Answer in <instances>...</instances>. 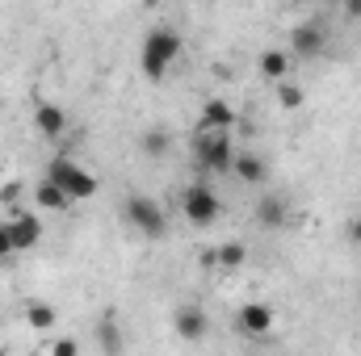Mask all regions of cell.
<instances>
[{"instance_id": "obj_13", "label": "cell", "mask_w": 361, "mask_h": 356, "mask_svg": "<svg viewBox=\"0 0 361 356\" xmlns=\"http://www.w3.org/2000/svg\"><path fill=\"white\" fill-rule=\"evenodd\" d=\"M34 205H38V210H47V214H59V210H68V205H72V197H68V193H63L51 177H42L38 184H34Z\"/></svg>"}, {"instance_id": "obj_22", "label": "cell", "mask_w": 361, "mask_h": 356, "mask_svg": "<svg viewBox=\"0 0 361 356\" xmlns=\"http://www.w3.org/2000/svg\"><path fill=\"white\" fill-rule=\"evenodd\" d=\"M17 248H13V235H8V222H0V260H13Z\"/></svg>"}, {"instance_id": "obj_26", "label": "cell", "mask_w": 361, "mask_h": 356, "mask_svg": "<svg viewBox=\"0 0 361 356\" xmlns=\"http://www.w3.org/2000/svg\"><path fill=\"white\" fill-rule=\"evenodd\" d=\"M294 4H307V0H294Z\"/></svg>"}, {"instance_id": "obj_7", "label": "cell", "mask_w": 361, "mask_h": 356, "mask_svg": "<svg viewBox=\"0 0 361 356\" xmlns=\"http://www.w3.org/2000/svg\"><path fill=\"white\" fill-rule=\"evenodd\" d=\"M4 222H8V235H13V248H17V252H34V248L42 243V222H38V214L13 210V218H4Z\"/></svg>"}, {"instance_id": "obj_19", "label": "cell", "mask_w": 361, "mask_h": 356, "mask_svg": "<svg viewBox=\"0 0 361 356\" xmlns=\"http://www.w3.org/2000/svg\"><path fill=\"white\" fill-rule=\"evenodd\" d=\"M302 101H307V92L298 89L290 76H286V80H277V105H281V109H302Z\"/></svg>"}, {"instance_id": "obj_3", "label": "cell", "mask_w": 361, "mask_h": 356, "mask_svg": "<svg viewBox=\"0 0 361 356\" xmlns=\"http://www.w3.org/2000/svg\"><path fill=\"white\" fill-rule=\"evenodd\" d=\"M193 155H197V168L202 172H231V160H235V143H231V130H197L193 139Z\"/></svg>"}, {"instance_id": "obj_15", "label": "cell", "mask_w": 361, "mask_h": 356, "mask_svg": "<svg viewBox=\"0 0 361 356\" xmlns=\"http://www.w3.org/2000/svg\"><path fill=\"white\" fill-rule=\"evenodd\" d=\"M202 260H206V265H219V268H244L248 265V248H244L240 239H227V243L210 248Z\"/></svg>"}, {"instance_id": "obj_1", "label": "cell", "mask_w": 361, "mask_h": 356, "mask_svg": "<svg viewBox=\"0 0 361 356\" xmlns=\"http://www.w3.org/2000/svg\"><path fill=\"white\" fill-rule=\"evenodd\" d=\"M180 55H185V38L173 25H152L139 42V68H143L147 80H164Z\"/></svg>"}, {"instance_id": "obj_21", "label": "cell", "mask_w": 361, "mask_h": 356, "mask_svg": "<svg viewBox=\"0 0 361 356\" xmlns=\"http://www.w3.org/2000/svg\"><path fill=\"white\" fill-rule=\"evenodd\" d=\"M101 348H122V340H118V327H114V319H105V323H101Z\"/></svg>"}, {"instance_id": "obj_16", "label": "cell", "mask_w": 361, "mask_h": 356, "mask_svg": "<svg viewBox=\"0 0 361 356\" xmlns=\"http://www.w3.org/2000/svg\"><path fill=\"white\" fill-rule=\"evenodd\" d=\"M290 68H294V55H290V51H281V46H265V51H261V76H265V80H273V84L286 80Z\"/></svg>"}, {"instance_id": "obj_25", "label": "cell", "mask_w": 361, "mask_h": 356, "mask_svg": "<svg viewBox=\"0 0 361 356\" xmlns=\"http://www.w3.org/2000/svg\"><path fill=\"white\" fill-rule=\"evenodd\" d=\"M349 239H353V243L361 248V214L353 218V222H349Z\"/></svg>"}, {"instance_id": "obj_11", "label": "cell", "mask_w": 361, "mask_h": 356, "mask_svg": "<svg viewBox=\"0 0 361 356\" xmlns=\"http://www.w3.org/2000/svg\"><path fill=\"white\" fill-rule=\"evenodd\" d=\"M231 172L244 180V184H252V189H257V184H265V180H269V164H265L257 151H235Z\"/></svg>"}, {"instance_id": "obj_12", "label": "cell", "mask_w": 361, "mask_h": 356, "mask_svg": "<svg viewBox=\"0 0 361 356\" xmlns=\"http://www.w3.org/2000/svg\"><path fill=\"white\" fill-rule=\"evenodd\" d=\"M206 310L202 306H177V314H173V327H177L180 340H202L206 336Z\"/></svg>"}, {"instance_id": "obj_20", "label": "cell", "mask_w": 361, "mask_h": 356, "mask_svg": "<svg viewBox=\"0 0 361 356\" xmlns=\"http://www.w3.org/2000/svg\"><path fill=\"white\" fill-rule=\"evenodd\" d=\"M21 189H25L21 180H4V184H0V205L17 210V205H21Z\"/></svg>"}, {"instance_id": "obj_8", "label": "cell", "mask_w": 361, "mask_h": 356, "mask_svg": "<svg viewBox=\"0 0 361 356\" xmlns=\"http://www.w3.org/2000/svg\"><path fill=\"white\" fill-rule=\"evenodd\" d=\"M273 323H277V314L265 302H244L235 310V331H244V336H269Z\"/></svg>"}, {"instance_id": "obj_18", "label": "cell", "mask_w": 361, "mask_h": 356, "mask_svg": "<svg viewBox=\"0 0 361 356\" xmlns=\"http://www.w3.org/2000/svg\"><path fill=\"white\" fill-rule=\"evenodd\" d=\"M25 323H30L34 331H51V327L59 323V314H55L51 302H30V306H25Z\"/></svg>"}, {"instance_id": "obj_4", "label": "cell", "mask_w": 361, "mask_h": 356, "mask_svg": "<svg viewBox=\"0 0 361 356\" xmlns=\"http://www.w3.org/2000/svg\"><path fill=\"white\" fill-rule=\"evenodd\" d=\"M126 222L143 235V239H164L169 235V214L152 193H130L126 197Z\"/></svg>"}, {"instance_id": "obj_10", "label": "cell", "mask_w": 361, "mask_h": 356, "mask_svg": "<svg viewBox=\"0 0 361 356\" xmlns=\"http://www.w3.org/2000/svg\"><path fill=\"white\" fill-rule=\"evenodd\" d=\"M231 126H235V109H231V101L210 96V101L202 105V113H197V130H231Z\"/></svg>"}, {"instance_id": "obj_5", "label": "cell", "mask_w": 361, "mask_h": 356, "mask_svg": "<svg viewBox=\"0 0 361 356\" xmlns=\"http://www.w3.org/2000/svg\"><path fill=\"white\" fill-rule=\"evenodd\" d=\"M180 214H185V222H193V227H210V222H219L223 201H219L214 184H206V180L189 184V189L180 193Z\"/></svg>"}, {"instance_id": "obj_14", "label": "cell", "mask_w": 361, "mask_h": 356, "mask_svg": "<svg viewBox=\"0 0 361 356\" xmlns=\"http://www.w3.org/2000/svg\"><path fill=\"white\" fill-rule=\"evenodd\" d=\"M34 126H38V134H47V139H59V134L68 130V113H63L59 105L42 101V105L34 109Z\"/></svg>"}, {"instance_id": "obj_23", "label": "cell", "mask_w": 361, "mask_h": 356, "mask_svg": "<svg viewBox=\"0 0 361 356\" xmlns=\"http://www.w3.org/2000/svg\"><path fill=\"white\" fill-rule=\"evenodd\" d=\"M47 352H51V356H76V352H80V344H76V340H55Z\"/></svg>"}, {"instance_id": "obj_24", "label": "cell", "mask_w": 361, "mask_h": 356, "mask_svg": "<svg viewBox=\"0 0 361 356\" xmlns=\"http://www.w3.org/2000/svg\"><path fill=\"white\" fill-rule=\"evenodd\" d=\"M345 4V13H349V21H361V0H341Z\"/></svg>"}, {"instance_id": "obj_9", "label": "cell", "mask_w": 361, "mask_h": 356, "mask_svg": "<svg viewBox=\"0 0 361 356\" xmlns=\"http://www.w3.org/2000/svg\"><path fill=\"white\" fill-rule=\"evenodd\" d=\"M286 222H290V201L281 193H265L257 201V227L261 231H281Z\"/></svg>"}, {"instance_id": "obj_17", "label": "cell", "mask_w": 361, "mask_h": 356, "mask_svg": "<svg viewBox=\"0 0 361 356\" xmlns=\"http://www.w3.org/2000/svg\"><path fill=\"white\" fill-rule=\"evenodd\" d=\"M139 151H143L147 160H164V155L173 151V134H169L164 126H147V130L139 134Z\"/></svg>"}, {"instance_id": "obj_6", "label": "cell", "mask_w": 361, "mask_h": 356, "mask_svg": "<svg viewBox=\"0 0 361 356\" xmlns=\"http://www.w3.org/2000/svg\"><path fill=\"white\" fill-rule=\"evenodd\" d=\"M324 51H328V30H324L319 21L294 25V34H290V55H294V59H319Z\"/></svg>"}, {"instance_id": "obj_2", "label": "cell", "mask_w": 361, "mask_h": 356, "mask_svg": "<svg viewBox=\"0 0 361 356\" xmlns=\"http://www.w3.org/2000/svg\"><path fill=\"white\" fill-rule=\"evenodd\" d=\"M42 177H51L72 201H89V197H97V177H92L89 168H80L72 155H51V164H47V172Z\"/></svg>"}]
</instances>
